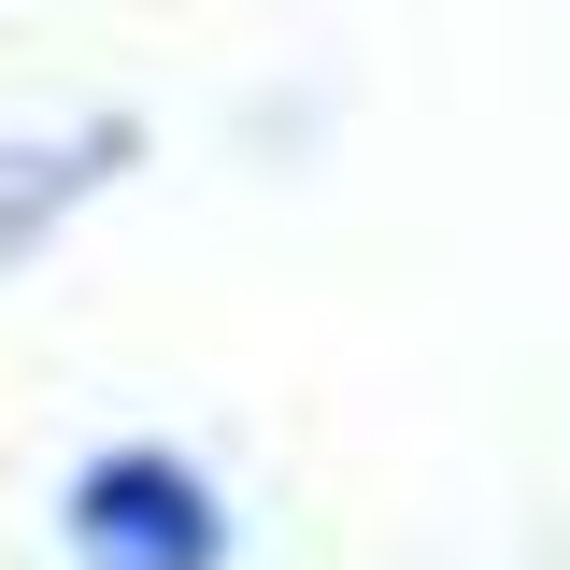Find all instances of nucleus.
<instances>
[{
	"label": "nucleus",
	"instance_id": "1",
	"mask_svg": "<svg viewBox=\"0 0 570 570\" xmlns=\"http://www.w3.org/2000/svg\"><path fill=\"white\" fill-rule=\"evenodd\" d=\"M58 557L71 570H243V513L186 442H100L58 485Z\"/></svg>",
	"mask_w": 570,
	"mask_h": 570
},
{
	"label": "nucleus",
	"instance_id": "2",
	"mask_svg": "<svg viewBox=\"0 0 570 570\" xmlns=\"http://www.w3.org/2000/svg\"><path fill=\"white\" fill-rule=\"evenodd\" d=\"M142 171V115H71V129H14L0 142V272H29L86 200H115Z\"/></svg>",
	"mask_w": 570,
	"mask_h": 570
}]
</instances>
